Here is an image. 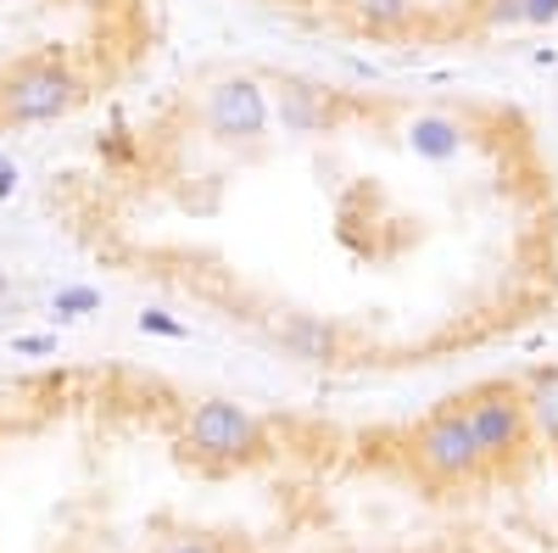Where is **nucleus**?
Here are the masks:
<instances>
[{
	"mask_svg": "<svg viewBox=\"0 0 558 553\" xmlns=\"http://www.w3.org/2000/svg\"><path fill=\"white\" fill-rule=\"evenodd\" d=\"M57 207L112 274L318 369L425 363L558 302L553 168L502 96L218 62L96 134Z\"/></svg>",
	"mask_w": 558,
	"mask_h": 553,
	"instance_id": "f257e3e1",
	"label": "nucleus"
},
{
	"mask_svg": "<svg viewBox=\"0 0 558 553\" xmlns=\"http://www.w3.org/2000/svg\"><path fill=\"white\" fill-rule=\"evenodd\" d=\"M151 45V0H0V141L123 96Z\"/></svg>",
	"mask_w": 558,
	"mask_h": 553,
	"instance_id": "f03ea898",
	"label": "nucleus"
},
{
	"mask_svg": "<svg viewBox=\"0 0 558 553\" xmlns=\"http://www.w3.org/2000/svg\"><path fill=\"white\" fill-rule=\"evenodd\" d=\"M252 7L375 51H463L508 28H542L558 17V0H252Z\"/></svg>",
	"mask_w": 558,
	"mask_h": 553,
	"instance_id": "7ed1b4c3",
	"label": "nucleus"
},
{
	"mask_svg": "<svg viewBox=\"0 0 558 553\" xmlns=\"http://www.w3.org/2000/svg\"><path fill=\"white\" fill-rule=\"evenodd\" d=\"M525 392V420H531V442L558 453V369H536L520 386Z\"/></svg>",
	"mask_w": 558,
	"mask_h": 553,
	"instance_id": "39448f33",
	"label": "nucleus"
},
{
	"mask_svg": "<svg viewBox=\"0 0 558 553\" xmlns=\"http://www.w3.org/2000/svg\"><path fill=\"white\" fill-rule=\"evenodd\" d=\"M408 465L413 476L425 481V486H475L486 470H492V458L475 436V420H470V408L463 402H447L436 408L430 420H418L413 436H408Z\"/></svg>",
	"mask_w": 558,
	"mask_h": 553,
	"instance_id": "20e7f679",
	"label": "nucleus"
},
{
	"mask_svg": "<svg viewBox=\"0 0 558 553\" xmlns=\"http://www.w3.org/2000/svg\"><path fill=\"white\" fill-rule=\"evenodd\" d=\"M157 553H229L218 537H207V531H179V537H168Z\"/></svg>",
	"mask_w": 558,
	"mask_h": 553,
	"instance_id": "423d86ee",
	"label": "nucleus"
}]
</instances>
